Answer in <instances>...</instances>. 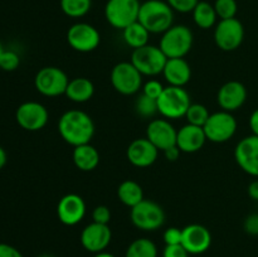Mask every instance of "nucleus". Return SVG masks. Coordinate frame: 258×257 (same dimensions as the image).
I'll list each match as a JSON object with an SVG mask.
<instances>
[{"mask_svg":"<svg viewBox=\"0 0 258 257\" xmlns=\"http://www.w3.org/2000/svg\"><path fill=\"white\" fill-rule=\"evenodd\" d=\"M138 20L150 34H163L173 25L174 10L164 0H146L141 3Z\"/></svg>","mask_w":258,"mask_h":257,"instance_id":"nucleus-2","label":"nucleus"},{"mask_svg":"<svg viewBox=\"0 0 258 257\" xmlns=\"http://www.w3.org/2000/svg\"><path fill=\"white\" fill-rule=\"evenodd\" d=\"M3 52H4V48H3V45H2V43H0V57H2V54H3Z\"/></svg>","mask_w":258,"mask_h":257,"instance_id":"nucleus-47","label":"nucleus"},{"mask_svg":"<svg viewBox=\"0 0 258 257\" xmlns=\"http://www.w3.org/2000/svg\"><path fill=\"white\" fill-rule=\"evenodd\" d=\"M58 219L64 226H76L86 216V203L78 194H66L59 199L57 206Z\"/></svg>","mask_w":258,"mask_h":257,"instance_id":"nucleus-17","label":"nucleus"},{"mask_svg":"<svg viewBox=\"0 0 258 257\" xmlns=\"http://www.w3.org/2000/svg\"><path fill=\"white\" fill-rule=\"evenodd\" d=\"M93 93H95V86L88 78L76 77L73 80H70L64 95L72 102L83 103L90 101Z\"/></svg>","mask_w":258,"mask_h":257,"instance_id":"nucleus-24","label":"nucleus"},{"mask_svg":"<svg viewBox=\"0 0 258 257\" xmlns=\"http://www.w3.org/2000/svg\"><path fill=\"white\" fill-rule=\"evenodd\" d=\"M164 86L161 85L160 81L158 80H150L144 85L143 87V93L148 97L154 98V100H158L160 97V95L164 91Z\"/></svg>","mask_w":258,"mask_h":257,"instance_id":"nucleus-35","label":"nucleus"},{"mask_svg":"<svg viewBox=\"0 0 258 257\" xmlns=\"http://www.w3.org/2000/svg\"><path fill=\"white\" fill-rule=\"evenodd\" d=\"M20 65V57L14 50H5L0 57V70L12 72L15 71Z\"/></svg>","mask_w":258,"mask_h":257,"instance_id":"nucleus-33","label":"nucleus"},{"mask_svg":"<svg viewBox=\"0 0 258 257\" xmlns=\"http://www.w3.org/2000/svg\"><path fill=\"white\" fill-rule=\"evenodd\" d=\"M191 105L190 96L184 87L168 86L158 98V110L163 117L175 120L185 116Z\"/></svg>","mask_w":258,"mask_h":257,"instance_id":"nucleus-4","label":"nucleus"},{"mask_svg":"<svg viewBox=\"0 0 258 257\" xmlns=\"http://www.w3.org/2000/svg\"><path fill=\"white\" fill-rule=\"evenodd\" d=\"M39 257H54L53 254H49V253H44V254H40Z\"/></svg>","mask_w":258,"mask_h":257,"instance_id":"nucleus-46","label":"nucleus"},{"mask_svg":"<svg viewBox=\"0 0 258 257\" xmlns=\"http://www.w3.org/2000/svg\"><path fill=\"white\" fill-rule=\"evenodd\" d=\"M247 100V88L239 81L226 82L218 91L217 101L223 111L233 112L241 108Z\"/></svg>","mask_w":258,"mask_h":257,"instance_id":"nucleus-20","label":"nucleus"},{"mask_svg":"<svg viewBox=\"0 0 258 257\" xmlns=\"http://www.w3.org/2000/svg\"><path fill=\"white\" fill-rule=\"evenodd\" d=\"M159 155V150L146 138L135 139L131 141L126 150V156L130 164L136 168H148L153 165Z\"/></svg>","mask_w":258,"mask_h":257,"instance_id":"nucleus-19","label":"nucleus"},{"mask_svg":"<svg viewBox=\"0 0 258 257\" xmlns=\"http://www.w3.org/2000/svg\"><path fill=\"white\" fill-rule=\"evenodd\" d=\"M180 153H181L180 149H179L176 145H174V146H171V148L164 150V155H165V158L168 159L169 161H176V160H178Z\"/></svg>","mask_w":258,"mask_h":257,"instance_id":"nucleus-41","label":"nucleus"},{"mask_svg":"<svg viewBox=\"0 0 258 257\" xmlns=\"http://www.w3.org/2000/svg\"><path fill=\"white\" fill-rule=\"evenodd\" d=\"M209 116H211V113H209L208 108H207L204 105H201V103H191L185 113V117H186V121H188V123H190V125L201 126V127H203V126L206 125Z\"/></svg>","mask_w":258,"mask_h":257,"instance_id":"nucleus-30","label":"nucleus"},{"mask_svg":"<svg viewBox=\"0 0 258 257\" xmlns=\"http://www.w3.org/2000/svg\"><path fill=\"white\" fill-rule=\"evenodd\" d=\"M139 0H107L105 5V18L110 25L123 30L138 22L140 12Z\"/></svg>","mask_w":258,"mask_h":257,"instance_id":"nucleus-7","label":"nucleus"},{"mask_svg":"<svg viewBox=\"0 0 258 257\" xmlns=\"http://www.w3.org/2000/svg\"><path fill=\"white\" fill-rule=\"evenodd\" d=\"M248 196L249 198H252L253 201L258 202V179L257 180H253L248 185Z\"/></svg>","mask_w":258,"mask_h":257,"instance_id":"nucleus-43","label":"nucleus"},{"mask_svg":"<svg viewBox=\"0 0 258 257\" xmlns=\"http://www.w3.org/2000/svg\"><path fill=\"white\" fill-rule=\"evenodd\" d=\"M181 244L189 254L204 253L212 244V234L202 224H189L183 228Z\"/></svg>","mask_w":258,"mask_h":257,"instance_id":"nucleus-18","label":"nucleus"},{"mask_svg":"<svg viewBox=\"0 0 258 257\" xmlns=\"http://www.w3.org/2000/svg\"><path fill=\"white\" fill-rule=\"evenodd\" d=\"M181 237H183V229L176 227H170L164 232L165 244H181Z\"/></svg>","mask_w":258,"mask_h":257,"instance_id":"nucleus-37","label":"nucleus"},{"mask_svg":"<svg viewBox=\"0 0 258 257\" xmlns=\"http://www.w3.org/2000/svg\"><path fill=\"white\" fill-rule=\"evenodd\" d=\"M244 39L243 24L237 18L222 19L214 29V42L217 47L226 52L239 48Z\"/></svg>","mask_w":258,"mask_h":257,"instance_id":"nucleus-11","label":"nucleus"},{"mask_svg":"<svg viewBox=\"0 0 258 257\" xmlns=\"http://www.w3.org/2000/svg\"><path fill=\"white\" fill-rule=\"evenodd\" d=\"M176 135L178 131L166 118H154L146 127V139H149L159 151L176 145Z\"/></svg>","mask_w":258,"mask_h":257,"instance_id":"nucleus-16","label":"nucleus"},{"mask_svg":"<svg viewBox=\"0 0 258 257\" xmlns=\"http://www.w3.org/2000/svg\"><path fill=\"white\" fill-rule=\"evenodd\" d=\"M159 47L168 58H184L193 47V32L186 25H171L161 35Z\"/></svg>","mask_w":258,"mask_h":257,"instance_id":"nucleus-3","label":"nucleus"},{"mask_svg":"<svg viewBox=\"0 0 258 257\" xmlns=\"http://www.w3.org/2000/svg\"><path fill=\"white\" fill-rule=\"evenodd\" d=\"M214 9H216L218 18L222 19H231L236 18L238 5L236 0H216L214 3Z\"/></svg>","mask_w":258,"mask_h":257,"instance_id":"nucleus-32","label":"nucleus"},{"mask_svg":"<svg viewBox=\"0 0 258 257\" xmlns=\"http://www.w3.org/2000/svg\"><path fill=\"white\" fill-rule=\"evenodd\" d=\"M243 228L251 236H258V214H249L244 221Z\"/></svg>","mask_w":258,"mask_h":257,"instance_id":"nucleus-39","label":"nucleus"},{"mask_svg":"<svg viewBox=\"0 0 258 257\" xmlns=\"http://www.w3.org/2000/svg\"><path fill=\"white\" fill-rule=\"evenodd\" d=\"M122 37L128 47L133 48V49H138V48L149 44L150 33L138 20V22L133 23V24H130L122 30Z\"/></svg>","mask_w":258,"mask_h":257,"instance_id":"nucleus-26","label":"nucleus"},{"mask_svg":"<svg viewBox=\"0 0 258 257\" xmlns=\"http://www.w3.org/2000/svg\"><path fill=\"white\" fill-rule=\"evenodd\" d=\"M130 219L134 226L141 231H156L165 222V212L155 202L144 199L131 208Z\"/></svg>","mask_w":258,"mask_h":257,"instance_id":"nucleus-6","label":"nucleus"},{"mask_svg":"<svg viewBox=\"0 0 258 257\" xmlns=\"http://www.w3.org/2000/svg\"><path fill=\"white\" fill-rule=\"evenodd\" d=\"M0 257H23V254L12 244L0 243Z\"/></svg>","mask_w":258,"mask_h":257,"instance_id":"nucleus-40","label":"nucleus"},{"mask_svg":"<svg viewBox=\"0 0 258 257\" xmlns=\"http://www.w3.org/2000/svg\"><path fill=\"white\" fill-rule=\"evenodd\" d=\"M18 125L27 131H39L47 125L49 113L44 105L35 101H27L15 112Z\"/></svg>","mask_w":258,"mask_h":257,"instance_id":"nucleus-13","label":"nucleus"},{"mask_svg":"<svg viewBox=\"0 0 258 257\" xmlns=\"http://www.w3.org/2000/svg\"><path fill=\"white\" fill-rule=\"evenodd\" d=\"M73 163L81 171H92L100 164V153L91 144L76 146L72 154Z\"/></svg>","mask_w":258,"mask_h":257,"instance_id":"nucleus-23","label":"nucleus"},{"mask_svg":"<svg viewBox=\"0 0 258 257\" xmlns=\"http://www.w3.org/2000/svg\"><path fill=\"white\" fill-rule=\"evenodd\" d=\"M135 111L141 117H154L156 113H159L158 100H154V98H150L141 93L135 102Z\"/></svg>","mask_w":258,"mask_h":257,"instance_id":"nucleus-31","label":"nucleus"},{"mask_svg":"<svg viewBox=\"0 0 258 257\" xmlns=\"http://www.w3.org/2000/svg\"><path fill=\"white\" fill-rule=\"evenodd\" d=\"M249 127L252 130V135L258 136V108H256L249 116Z\"/></svg>","mask_w":258,"mask_h":257,"instance_id":"nucleus-42","label":"nucleus"},{"mask_svg":"<svg viewBox=\"0 0 258 257\" xmlns=\"http://www.w3.org/2000/svg\"><path fill=\"white\" fill-rule=\"evenodd\" d=\"M92 219L96 223L108 224L111 221V211L106 206H97L92 212Z\"/></svg>","mask_w":258,"mask_h":257,"instance_id":"nucleus-36","label":"nucleus"},{"mask_svg":"<svg viewBox=\"0 0 258 257\" xmlns=\"http://www.w3.org/2000/svg\"><path fill=\"white\" fill-rule=\"evenodd\" d=\"M234 159L242 170L258 178V136L242 139L234 149Z\"/></svg>","mask_w":258,"mask_h":257,"instance_id":"nucleus-15","label":"nucleus"},{"mask_svg":"<svg viewBox=\"0 0 258 257\" xmlns=\"http://www.w3.org/2000/svg\"><path fill=\"white\" fill-rule=\"evenodd\" d=\"M144 76L131 62H120L111 71V85L123 96H133L143 87Z\"/></svg>","mask_w":258,"mask_h":257,"instance_id":"nucleus-9","label":"nucleus"},{"mask_svg":"<svg viewBox=\"0 0 258 257\" xmlns=\"http://www.w3.org/2000/svg\"><path fill=\"white\" fill-rule=\"evenodd\" d=\"M194 23L202 29H211L214 27L217 22V15L214 5L208 2H199L193 12Z\"/></svg>","mask_w":258,"mask_h":257,"instance_id":"nucleus-27","label":"nucleus"},{"mask_svg":"<svg viewBox=\"0 0 258 257\" xmlns=\"http://www.w3.org/2000/svg\"><path fill=\"white\" fill-rule=\"evenodd\" d=\"M111 239H112V232L108 224L92 222L81 232V244L86 251L92 252V253L105 251L110 244Z\"/></svg>","mask_w":258,"mask_h":257,"instance_id":"nucleus-14","label":"nucleus"},{"mask_svg":"<svg viewBox=\"0 0 258 257\" xmlns=\"http://www.w3.org/2000/svg\"><path fill=\"white\" fill-rule=\"evenodd\" d=\"M163 76L169 86L184 87L191 78V68L184 58H168Z\"/></svg>","mask_w":258,"mask_h":257,"instance_id":"nucleus-22","label":"nucleus"},{"mask_svg":"<svg viewBox=\"0 0 258 257\" xmlns=\"http://www.w3.org/2000/svg\"><path fill=\"white\" fill-rule=\"evenodd\" d=\"M67 42L72 49L81 53L95 50L100 45V32L88 23H76L67 32Z\"/></svg>","mask_w":258,"mask_h":257,"instance_id":"nucleus-12","label":"nucleus"},{"mask_svg":"<svg viewBox=\"0 0 258 257\" xmlns=\"http://www.w3.org/2000/svg\"><path fill=\"white\" fill-rule=\"evenodd\" d=\"M168 57L164 54L160 47L146 44L144 47L134 49L130 62L143 76L154 77L163 73Z\"/></svg>","mask_w":258,"mask_h":257,"instance_id":"nucleus-5","label":"nucleus"},{"mask_svg":"<svg viewBox=\"0 0 258 257\" xmlns=\"http://www.w3.org/2000/svg\"><path fill=\"white\" fill-rule=\"evenodd\" d=\"M125 257H158V248L151 239L136 238L128 244Z\"/></svg>","mask_w":258,"mask_h":257,"instance_id":"nucleus-28","label":"nucleus"},{"mask_svg":"<svg viewBox=\"0 0 258 257\" xmlns=\"http://www.w3.org/2000/svg\"><path fill=\"white\" fill-rule=\"evenodd\" d=\"M203 128L207 140L217 144L226 143L236 134L237 120L232 115V112L222 110L218 112L211 113Z\"/></svg>","mask_w":258,"mask_h":257,"instance_id":"nucleus-10","label":"nucleus"},{"mask_svg":"<svg viewBox=\"0 0 258 257\" xmlns=\"http://www.w3.org/2000/svg\"><path fill=\"white\" fill-rule=\"evenodd\" d=\"M117 197L122 204L133 208L144 201V190L140 184L135 180H123L117 188Z\"/></svg>","mask_w":258,"mask_h":257,"instance_id":"nucleus-25","label":"nucleus"},{"mask_svg":"<svg viewBox=\"0 0 258 257\" xmlns=\"http://www.w3.org/2000/svg\"><path fill=\"white\" fill-rule=\"evenodd\" d=\"M7 160H8L7 151H5L4 149L0 146V170H2V169L5 166V164H7Z\"/></svg>","mask_w":258,"mask_h":257,"instance_id":"nucleus-44","label":"nucleus"},{"mask_svg":"<svg viewBox=\"0 0 258 257\" xmlns=\"http://www.w3.org/2000/svg\"><path fill=\"white\" fill-rule=\"evenodd\" d=\"M174 12L190 13L199 3V0H165Z\"/></svg>","mask_w":258,"mask_h":257,"instance_id":"nucleus-34","label":"nucleus"},{"mask_svg":"<svg viewBox=\"0 0 258 257\" xmlns=\"http://www.w3.org/2000/svg\"><path fill=\"white\" fill-rule=\"evenodd\" d=\"M163 257H189V252L184 248L183 244H166Z\"/></svg>","mask_w":258,"mask_h":257,"instance_id":"nucleus-38","label":"nucleus"},{"mask_svg":"<svg viewBox=\"0 0 258 257\" xmlns=\"http://www.w3.org/2000/svg\"><path fill=\"white\" fill-rule=\"evenodd\" d=\"M60 9L70 18H82L90 12L92 0H60Z\"/></svg>","mask_w":258,"mask_h":257,"instance_id":"nucleus-29","label":"nucleus"},{"mask_svg":"<svg viewBox=\"0 0 258 257\" xmlns=\"http://www.w3.org/2000/svg\"><path fill=\"white\" fill-rule=\"evenodd\" d=\"M58 133L66 143L76 148L90 144L95 135V122L85 111H66L58 121Z\"/></svg>","mask_w":258,"mask_h":257,"instance_id":"nucleus-1","label":"nucleus"},{"mask_svg":"<svg viewBox=\"0 0 258 257\" xmlns=\"http://www.w3.org/2000/svg\"><path fill=\"white\" fill-rule=\"evenodd\" d=\"M70 78L66 72L58 67H43L35 75L34 86L40 95L45 97H57L64 95Z\"/></svg>","mask_w":258,"mask_h":257,"instance_id":"nucleus-8","label":"nucleus"},{"mask_svg":"<svg viewBox=\"0 0 258 257\" xmlns=\"http://www.w3.org/2000/svg\"><path fill=\"white\" fill-rule=\"evenodd\" d=\"M93 257H116V256L115 254L110 253V252L103 251V252H98V253H95V256Z\"/></svg>","mask_w":258,"mask_h":257,"instance_id":"nucleus-45","label":"nucleus"},{"mask_svg":"<svg viewBox=\"0 0 258 257\" xmlns=\"http://www.w3.org/2000/svg\"><path fill=\"white\" fill-rule=\"evenodd\" d=\"M207 141L204 128L201 126L186 123L176 135V146L181 153H197L204 146Z\"/></svg>","mask_w":258,"mask_h":257,"instance_id":"nucleus-21","label":"nucleus"}]
</instances>
